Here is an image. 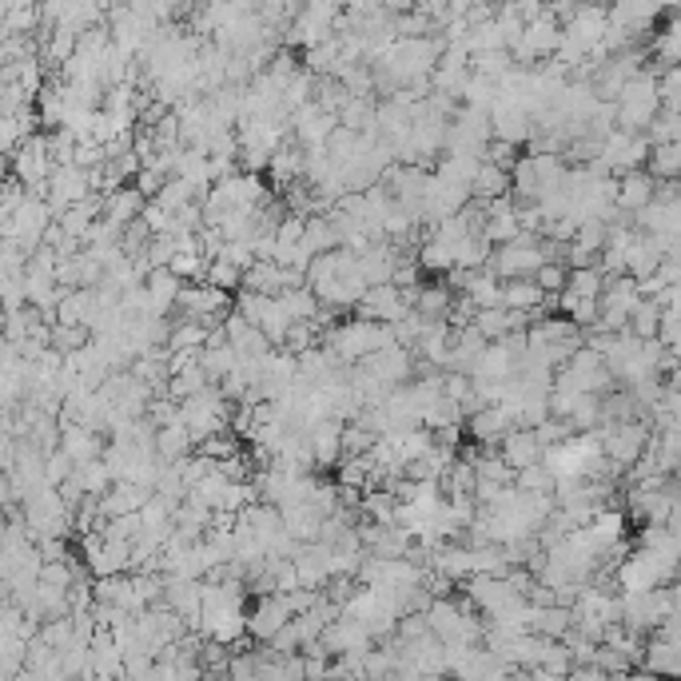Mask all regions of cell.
<instances>
[{
  "instance_id": "obj_13",
  "label": "cell",
  "mask_w": 681,
  "mask_h": 681,
  "mask_svg": "<svg viewBox=\"0 0 681 681\" xmlns=\"http://www.w3.org/2000/svg\"><path fill=\"white\" fill-rule=\"evenodd\" d=\"M156 451L164 463H179V458L196 454V435H192V426L184 423V419H176V423H159L156 426Z\"/></svg>"
},
{
  "instance_id": "obj_10",
  "label": "cell",
  "mask_w": 681,
  "mask_h": 681,
  "mask_svg": "<svg viewBox=\"0 0 681 681\" xmlns=\"http://www.w3.org/2000/svg\"><path fill=\"white\" fill-rule=\"evenodd\" d=\"M343 426H347V419H339V415H327V419H319L316 426H307V435H311V454H316L319 471L339 466V458H343Z\"/></svg>"
},
{
  "instance_id": "obj_18",
  "label": "cell",
  "mask_w": 681,
  "mask_h": 681,
  "mask_svg": "<svg viewBox=\"0 0 681 681\" xmlns=\"http://www.w3.org/2000/svg\"><path fill=\"white\" fill-rule=\"evenodd\" d=\"M92 339H96V331H92L89 323H56L52 327V347L64 351V355H69V351H80V347H89Z\"/></svg>"
},
{
  "instance_id": "obj_8",
  "label": "cell",
  "mask_w": 681,
  "mask_h": 681,
  "mask_svg": "<svg viewBox=\"0 0 681 681\" xmlns=\"http://www.w3.org/2000/svg\"><path fill=\"white\" fill-rule=\"evenodd\" d=\"M514 426L518 423H514V415L503 403H486L483 411H474V415L466 419V438H471L474 446H498Z\"/></svg>"
},
{
  "instance_id": "obj_1",
  "label": "cell",
  "mask_w": 681,
  "mask_h": 681,
  "mask_svg": "<svg viewBox=\"0 0 681 681\" xmlns=\"http://www.w3.org/2000/svg\"><path fill=\"white\" fill-rule=\"evenodd\" d=\"M662 80L653 72H638V76L618 92V128L626 132H650V124L662 116Z\"/></svg>"
},
{
  "instance_id": "obj_17",
  "label": "cell",
  "mask_w": 681,
  "mask_h": 681,
  "mask_svg": "<svg viewBox=\"0 0 681 681\" xmlns=\"http://www.w3.org/2000/svg\"><path fill=\"white\" fill-rule=\"evenodd\" d=\"M558 311L570 316L578 327H594L602 319V299L598 296H578V291H563L558 296Z\"/></svg>"
},
{
  "instance_id": "obj_15",
  "label": "cell",
  "mask_w": 681,
  "mask_h": 681,
  "mask_svg": "<svg viewBox=\"0 0 681 681\" xmlns=\"http://www.w3.org/2000/svg\"><path fill=\"white\" fill-rule=\"evenodd\" d=\"M662 319H665V303L658 296H642L638 299V307H633L630 316V331L642 339H658V331H662Z\"/></svg>"
},
{
  "instance_id": "obj_20",
  "label": "cell",
  "mask_w": 681,
  "mask_h": 681,
  "mask_svg": "<svg viewBox=\"0 0 681 681\" xmlns=\"http://www.w3.org/2000/svg\"><path fill=\"white\" fill-rule=\"evenodd\" d=\"M208 283L224 287V291H231V296H236L239 287H244V267L231 264V259H227V256L208 259Z\"/></svg>"
},
{
  "instance_id": "obj_9",
  "label": "cell",
  "mask_w": 681,
  "mask_h": 681,
  "mask_svg": "<svg viewBox=\"0 0 681 681\" xmlns=\"http://www.w3.org/2000/svg\"><path fill=\"white\" fill-rule=\"evenodd\" d=\"M658 192H662V179L653 176V172H622L618 176V208L630 211V216H638L642 208H650L653 199H658Z\"/></svg>"
},
{
  "instance_id": "obj_5",
  "label": "cell",
  "mask_w": 681,
  "mask_h": 681,
  "mask_svg": "<svg viewBox=\"0 0 681 681\" xmlns=\"http://www.w3.org/2000/svg\"><path fill=\"white\" fill-rule=\"evenodd\" d=\"M638 299H642L638 279L633 276H613L610 283H606V291H602V319H598V323H602L606 331H626V327H630L633 307H638Z\"/></svg>"
},
{
  "instance_id": "obj_11",
  "label": "cell",
  "mask_w": 681,
  "mask_h": 681,
  "mask_svg": "<svg viewBox=\"0 0 681 681\" xmlns=\"http://www.w3.org/2000/svg\"><path fill=\"white\" fill-rule=\"evenodd\" d=\"M184 283H188V279H179L172 267H152L148 276H144V287H148V296H152V316H176Z\"/></svg>"
},
{
  "instance_id": "obj_2",
  "label": "cell",
  "mask_w": 681,
  "mask_h": 681,
  "mask_svg": "<svg viewBox=\"0 0 681 681\" xmlns=\"http://www.w3.org/2000/svg\"><path fill=\"white\" fill-rule=\"evenodd\" d=\"M52 172H56V159H52V136H24V144L12 152V176H17L29 192H37L40 196Z\"/></svg>"
},
{
  "instance_id": "obj_7",
  "label": "cell",
  "mask_w": 681,
  "mask_h": 681,
  "mask_svg": "<svg viewBox=\"0 0 681 681\" xmlns=\"http://www.w3.org/2000/svg\"><path fill=\"white\" fill-rule=\"evenodd\" d=\"M411 299L399 283H375L367 287V296L355 303V316H367V319H379V323H399V319L411 311Z\"/></svg>"
},
{
  "instance_id": "obj_21",
  "label": "cell",
  "mask_w": 681,
  "mask_h": 681,
  "mask_svg": "<svg viewBox=\"0 0 681 681\" xmlns=\"http://www.w3.org/2000/svg\"><path fill=\"white\" fill-rule=\"evenodd\" d=\"M534 279H538V283H543L550 296H563L566 283H570V264H566V259H550V264L538 267V276H534Z\"/></svg>"
},
{
  "instance_id": "obj_16",
  "label": "cell",
  "mask_w": 681,
  "mask_h": 681,
  "mask_svg": "<svg viewBox=\"0 0 681 681\" xmlns=\"http://www.w3.org/2000/svg\"><path fill=\"white\" fill-rule=\"evenodd\" d=\"M474 199H498V196H510V168H498V164H491V159H483V168H478V176H474L471 184Z\"/></svg>"
},
{
  "instance_id": "obj_23",
  "label": "cell",
  "mask_w": 681,
  "mask_h": 681,
  "mask_svg": "<svg viewBox=\"0 0 681 681\" xmlns=\"http://www.w3.org/2000/svg\"><path fill=\"white\" fill-rule=\"evenodd\" d=\"M678 673H681V670H678Z\"/></svg>"
},
{
  "instance_id": "obj_6",
  "label": "cell",
  "mask_w": 681,
  "mask_h": 681,
  "mask_svg": "<svg viewBox=\"0 0 681 681\" xmlns=\"http://www.w3.org/2000/svg\"><path fill=\"white\" fill-rule=\"evenodd\" d=\"M92 172L89 168H80V164H64V168H56L49 176V184H44V192L40 196L49 199L52 204V211H64V208H72V204H80L84 196H92Z\"/></svg>"
},
{
  "instance_id": "obj_22",
  "label": "cell",
  "mask_w": 681,
  "mask_h": 681,
  "mask_svg": "<svg viewBox=\"0 0 681 681\" xmlns=\"http://www.w3.org/2000/svg\"><path fill=\"white\" fill-rule=\"evenodd\" d=\"M662 100L665 109H681V64H670V72L662 76Z\"/></svg>"
},
{
  "instance_id": "obj_4",
  "label": "cell",
  "mask_w": 681,
  "mask_h": 681,
  "mask_svg": "<svg viewBox=\"0 0 681 681\" xmlns=\"http://www.w3.org/2000/svg\"><path fill=\"white\" fill-rule=\"evenodd\" d=\"M291 618H296V613L287 606V594H279V590L256 594V606L247 610V633H251V642H271Z\"/></svg>"
},
{
  "instance_id": "obj_12",
  "label": "cell",
  "mask_w": 681,
  "mask_h": 681,
  "mask_svg": "<svg viewBox=\"0 0 681 681\" xmlns=\"http://www.w3.org/2000/svg\"><path fill=\"white\" fill-rule=\"evenodd\" d=\"M498 451L506 454V463H510L514 471H523V466H530V463H543L546 443L538 438V426H514L510 435L498 443Z\"/></svg>"
},
{
  "instance_id": "obj_19",
  "label": "cell",
  "mask_w": 681,
  "mask_h": 681,
  "mask_svg": "<svg viewBox=\"0 0 681 681\" xmlns=\"http://www.w3.org/2000/svg\"><path fill=\"white\" fill-rule=\"evenodd\" d=\"M514 486H523V491H534V494H554L558 478H554V471L546 463H530L514 474Z\"/></svg>"
},
{
  "instance_id": "obj_3",
  "label": "cell",
  "mask_w": 681,
  "mask_h": 681,
  "mask_svg": "<svg viewBox=\"0 0 681 681\" xmlns=\"http://www.w3.org/2000/svg\"><path fill=\"white\" fill-rule=\"evenodd\" d=\"M231 291L224 287L208 283V279H192L184 283V296H179V316H192V319H204V323H224L227 311H231Z\"/></svg>"
},
{
  "instance_id": "obj_14",
  "label": "cell",
  "mask_w": 681,
  "mask_h": 681,
  "mask_svg": "<svg viewBox=\"0 0 681 681\" xmlns=\"http://www.w3.org/2000/svg\"><path fill=\"white\" fill-rule=\"evenodd\" d=\"M454 307V291L451 283H423L415 291V311L426 319H451Z\"/></svg>"
}]
</instances>
